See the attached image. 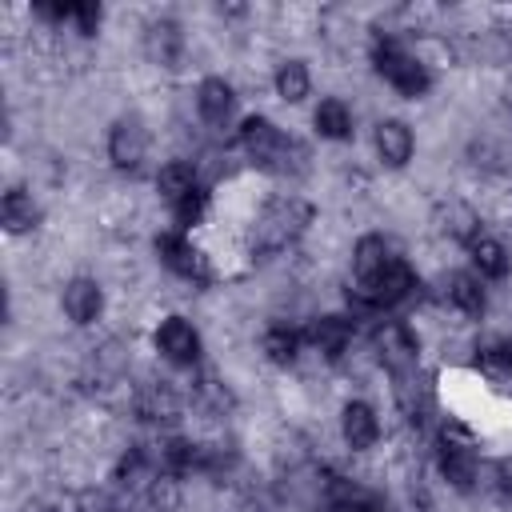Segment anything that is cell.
I'll list each match as a JSON object with an SVG mask.
<instances>
[{"label":"cell","mask_w":512,"mask_h":512,"mask_svg":"<svg viewBox=\"0 0 512 512\" xmlns=\"http://www.w3.org/2000/svg\"><path fill=\"white\" fill-rule=\"evenodd\" d=\"M196 104H200V116L204 120H212V124H224L228 116H232V104H236V96H232V88L224 84V80H204L200 84V92H196Z\"/></svg>","instance_id":"5bb4252c"},{"label":"cell","mask_w":512,"mask_h":512,"mask_svg":"<svg viewBox=\"0 0 512 512\" xmlns=\"http://www.w3.org/2000/svg\"><path fill=\"white\" fill-rule=\"evenodd\" d=\"M444 296H448L460 312H468V316H480V312H484V288H480V280H472L468 272H452V276L444 280Z\"/></svg>","instance_id":"9a60e30c"},{"label":"cell","mask_w":512,"mask_h":512,"mask_svg":"<svg viewBox=\"0 0 512 512\" xmlns=\"http://www.w3.org/2000/svg\"><path fill=\"white\" fill-rule=\"evenodd\" d=\"M476 364H480V372H484L492 384L512 388V348H504V344H488V348H480Z\"/></svg>","instance_id":"d6986e66"},{"label":"cell","mask_w":512,"mask_h":512,"mask_svg":"<svg viewBox=\"0 0 512 512\" xmlns=\"http://www.w3.org/2000/svg\"><path fill=\"white\" fill-rule=\"evenodd\" d=\"M316 128H320V136H328V140H344V136L352 132V112H348L340 100H324V104L316 108Z\"/></svg>","instance_id":"ffe728a7"},{"label":"cell","mask_w":512,"mask_h":512,"mask_svg":"<svg viewBox=\"0 0 512 512\" xmlns=\"http://www.w3.org/2000/svg\"><path fill=\"white\" fill-rule=\"evenodd\" d=\"M28 512H48V508H28Z\"/></svg>","instance_id":"1f68e13d"},{"label":"cell","mask_w":512,"mask_h":512,"mask_svg":"<svg viewBox=\"0 0 512 512\" xmlns=\"http://www.w3.org/2000/svg\"><path fill=\"white\" fill-rule=\"evenodd\" d=\"M36 220H40V208L32 204V196L12 188L4 196V224H8V232H28V228H36Z\"/></svg>","instance_id":"2e32d148"},{"label":"cell","mask_w":512,"mask_h":512,"mask_svg":"<svg viewBox=\"0 0 512 512\" xmlns=\"http://www.w3.org/2000/svg\"><path fill=\"white\" fill-rule=\"evenodd\" d=\"M68 16L76 20V28H80L84 36H92V32L100 28V8H96V4H72Z\"/></svg>","instance_id":"f546056e"},{"label":"cell","mask_w":512,"mask_h":512,"mask_svg":"<svg viewBox=\"0 0 512 512\" xmlns=\"http://www.w3.org/2000/svg\"><path fill=\"white\" fill-rule=\"evenodd\" d=\"M496 480H500V488H504V492H508V496H512V456H508V460H500V464H496Z\"/></svg>","instance_id":"4dcf8cb0"},{"label":"cell","mask_w":512,"mask_h":512,"mask_svg":"<svg viewBox=\"0 0 512 512\" xmlns=\"http://www.w3.org/2000/svg\"><path fill=\"white\" fill-rule=\"evenodd\" d=\"M392 248L380 240V236H364L356 244V284H372L388 264H392Z\"/></svg>","instance_id":"8fae6325"},{"label":"cell","mask_w":512,"mask_h":512,"mask_svg":"<svg viewBox=\"0 0 512 512\" xmlns=\"http://www.w3.org/2000/svg\"><path fill=\"white\" fill-rule=\"evenodd\" d=\"M296 348H300L296 332H288V328H268L264 332V352H268L272 364H292L296 360Z\"/></svg>","instance_id":"484cf974"},{"label":"cell","mask_w":512,"mask_h":512,"mask_svg":"<svg viewBox=\"0 0 512 512\" xmlns=\"http://www.w3.org/2000/svg\"><path fill=\"white\" fill-rule=\"evenodd\" d=\"M372 340H376V356H380V364H388L396 376H404V372L416 368V340H412V332H408L404 324L384 320V324L376 328Z\"/></svg>","instance_id":"277c9868"},{"label":"cell","mask_w":512,"mask_h":512,"mask_svg":"<svg viewBox=\"0 0 512 512\" xmlns=\"http://www.w3.org/2000/svg\"><path fill=\"white\" fill-rule=\"evenodd\" d=\"M204 208H208V196H204L200 188H192L184 200H176V216H180V224H196V220L204 216Z\"/></svg>","instance_id":"f1b7e54d"},{"label":"cell","mask_w":512,"mask_h":512,"mask_svg":"<svg viewBox=\"0 0 512 512\" xmlns=\"http://www.w3.org/2000/svg\"><path fill=\"white\" fill-rule=\"evenodd\" d=\"M240 140H244V148H248V156H252L256 164H264V168H272V172H288V152H292V144L280 136L276 124L252 116V120H244Z\"/></svg>","instance_id":"7a4b0ae2"},{"label":"cell","mask_w":512,"mask_h":512,"mask_svg":"<svg viewBox=\"0 0 512 512\" xmlns=\"http://www.w3.org/2000/svg\"><path fill=\"white\" fill-rule=\"evenodd\" d=\"M156 252H160V260H164L172 272H180V276H188V280H208L204 256H200L184 236H176V232L156 236Z\"/></svg>","instance_id":"8992f818"},{"label":"cell","mask_w":512,"mask_h":512,"mask_svg":"<svg viewBox=\"0 0 512 512\" xmlns=\"http://www.w3.org/2000/svg\"><path fill=\"white\" fill-rule=\"evenodd\" d=\"M440 440H444V452H476V436L456 420H444Z\"/></svg>","instance_id":"83f0119b"},{"label":"cell","mask_w":512,"mask_h":512,"mask_svg":"<svg viewBox=\"0 0 512 512\" xmlns=\"http://www.w3.org/2000/svg\"><path fill=\"white\" fill-rule=\"evenodd\" d=\"M468 248H472V264H476L484 276H496V280H500V276L508 272V252H504L496 240H488V236H476Z\"/></svg>","instance_id":"44dd1931"},{"label":"cell","mask_w":512,"mask_h":512,"mask_svg":"<svg viewBox=\"0 0 512 512\" xmlns=\"http://www.w3.org/2000/svg\"><path fill=\"white\" fill-rule=\"evenodd\" d=\"M156 348H160L172 364H192L196 352H200V336H196V328H192L188 320L168 316V320L160 324V332H156Z\"/></svg>","instance_id":"52a82bcc"},{"label":"cell","mask_w":512,"mask_h":512,"mask_svg":"<svg viewBox=\"0 0 512 512\" xmlns=\"http://www.w3.org/2000/svg\"><path fill=\"white\" fill-rule=\"evenodd\" d=\"M444 232L448 236H456V240H476L480 236V220H476V212L472 208H464V204H448V212H444Z\"/></svg>","instance_id":"d4e9b609"},{"label":"cell","mask_w":512,"mask_h":512,"mask_svg":"<svg viewBox=\"0 0 512 512\" xmlns=\"http://www.w3.org/2000/svg\"><path fill=\"white\" fill-rule=\"evenodd\" d=\"M376 436H380L376 412H372L368 404H348V408H344V440H348L352 448H372Z\"/></svg>","instance_id":"4fadbf2b"},{"label":"cell","mask_w":512,"mask_h":512,"mask_svg":"<svg viewBox=\"0 0 512 512\" xmlns=\"http://www.w3.org/2000/svg\"><path fill=\"white\" fill-rule=\"evenodd\" d=\"M148 56L156 64H176V56H180V28L168 24V20L152 24L148 28Z\"/></svg>","instance_id":"ac0fdd59"},{"label":"cell","mask_w":512,"mask_h":512,"mask_svg":"<svg viewBox=\"0 0 512 512\" xmlns=\"http://www.w3.org/2000/svg\"><path fill=\"white\" fill-rule=\"evenodd\" d=\"M100 304H104V296H100V284L96 280H72L68 288H64V312L76 320V324H88V320H96V312H100Z\"/></svg>","instance_id":"30bf717a"},{"label":"cell","mask_w":512,"mask_h":512,"mask_svg":"<svg viewBox=\"0 0 512 512\" xmlns=\"http://www.w3.org/2000/svg\"><path fill=\"white\" fill-rule=\"evenodd\" d=\"M312 344H316V352H324L328 360H336L344 348H348V340H352V324L348 320H340V316H320L316 324H312Z\"/></svg>","instance_id":"7c38bea8"},{"label":"cell","mask_w":512,"mask_h":512,"mask_svg":"<svg viewBox=\"0 0 512 512\" xmlns=\"http://www.w3.org/2000/svg\"><path fill=\"white\" fill-rule=\"evenodd\" d=\"M276 92L284 96V100H304L308 96V68L300 64V60H288V64H280V72H276Z\"/></svg>","instance_id":"cb8c5ba5"},{"label":"cell","mask_w":512,"mask_h":512,"mask_svg":"<svg viewBox=\"0 0 512 512\" xmlns=\"http://www.w3.org/2000/svg\"><path fill=\"white\" fill-rule=\"evenodd\" d=\"M308 220H312V208H308L304 200H276V204H268V212L260 216L256 240H260L264 248H280V244L296 240Z\"/></svg>","instance_id":"6da1fadb"},{"label":"cell","mask_w":512,"mask_h":512,"mask_svg":"<svg viewBox=\"0 0 512 512\" xmlns=\"http://www.w3.org/2000/svg\"><path fill=\"white\" fill-rule=\"evenodd\" d=\"M376 152H380V160L392 164V168L408 164V156H412V132H408V124H404V120H384V124L376 128Z\"/></svg>","instance_id":"9c48e42d"},{"label":"cell","mask_w":512,"mask_h":512,"mask_svg":"<svg viewBox=\"0 0 512 512\" xmlns=\"http://www.w3.org/2000/svg\"><path fill=\"white\" fill-rule=\"evenodd\" d=\"M148 500H152L160 512H172V508L180 504V484H176V476H172V472H156V476L148 480Z\"/></svg>","instance_id":"4316f807"},{"label":"cell","mask_w":512,"mask_h":512,"mask_svg":"<svg viewBox=\"0 0 512 512\" xmlns=\"http://www.w3.org/2000/svg\"><path fill=\"white\" fill-rule=\"evenodd\" d=\"M144 152H148V132L140 128V120H120V124L112 128V136H108V156H112V164L124 168V172H132V168H140Z\"/></svg>","instance_id":"5b68a950"},{"label":"cell","mask_w":512,"mask_h":512,"mask_svg":"<svg viewBox=\"0 0 512 512\" xmlns=\"http://www.w3.org/2000/svg\"><path fill=\"white\" fill-rule=\"evenodd\" d=\"M440 472L452 488H472L476 476H480L476 452H440Z\"/></svg>","instance_id":"e0dca14e"},{"label":"cell","mask_w":512,"mask_h":512,"mask_svg":"<svg viewBox=\"0 0 512 512\" xmlns=\"http://www.w3.org/2000/svg\"><path fill=\"white\" fill-rule=\"evenodd\" d=\"M136 408H140L144 420H172V416H176V396H172V388H164V384H148V388L140 392Z\"/></svg>","instance_id":"7402d4cb"},{"label":"cell","mask_w":512,"mask_h":512,"mask_svg":"<svg viewBox=\"0 0 512 512\" xmlns=\"http://www.w3.org/2000/svg\"><path fill=\"white\" fill-rule=\"evenodd\" d=\"M364 288H372V296H376V304H400V300H408L412 292H416V276H412V268L404 264V260H392L372 284H364Z\"/></svg>","instance_id":"ba28073f"},{"label":"cell","mask_w":512,"mask_h":512,"mask_svg":"<svg viewBox=\"0 0 512 512\" xmlns=\"http://www.w3.org/2000/svg\"><path fill=\"white\" fill-rule=\"evenodd\" d=\"M156 184H160V192H164V196L176 204V200H184V196L196 188V176H192V168H188V164L172 160V164H164V168H160Z\"/></svg>","instance_id":"603a6c76"},{"label":"cell","mask_w":512,"mask_h":512,"mask_svg":"<svg viewBox=\"0 0 512 512\" xmlns=\"http://www.w3.org/2000/svg\"><path fill=\"white\" fill-rule=\"evenodd\" d=\"M376 68H380L404 96H420V92H428V72H424L408 52H400L396 40H384V44L376 48Z\"/></svg>","instance_id":"3957f363"}]
</instances>
